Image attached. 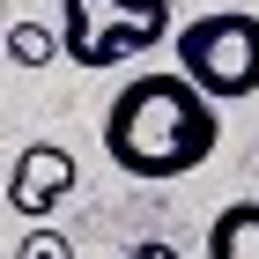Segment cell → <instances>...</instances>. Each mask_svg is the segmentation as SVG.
Returning <instances> with one entry per match:
<instances>
[{"instance_id": "obj_6", "label": "cell", "mask_w": 259, "mask_h": 259, "mask_svg": "<svg viewBox=\"0 0 259 259\" xmlns=\"http://www.w3.org/2000/svg\"><path fill=\"white\" fill-rule=\"evenodd\" d=\"M8 60L15 67H52L60 60V22H15L8 30Z\"/></svg>"}, {"instance_id": "obj_4", "label": "cell", "mask_w": 259, "mask_h": 259, "mask_svg": "<svg viewBox=\"0 0 259 259\" xmlns=\"http://www.w3.org/2000/svg\"><path fill=\"white\" fill-rule=\"evenodd\" d=\"M74 178H81L74 148H60V141H30V148L15 156V170H8V207H15V215H52V207L74 193Z\"/></svg>"}, {"instance_id": "obj_2", "label": "cell", "mask_w": 259, "mask_h": 259, "mask_svg": "<svg viewBox=\"0 0 259 259\" xmlns=\"http://www.w3.org/2000/svg\"><path fill=\"white\" fill-rule=\"evenodd\" d=\"M170 45H178V74L215 104L259 97V15L215 8V15H193L185 30H170Z\"/></svg>"}, {"instance_id": "obj_7", "label": "cell", "mask_w": 259, "mask_h": 259, "mask_svg": "<svg viewBox=\"0 0 259 259\" xmlns=\"http://www.w3.org/2000/svg\"><path fill=\"white\" fill-rule=\"evenodd\" d=\"M15 259H74V244H67L60 230H45V222H37V230L15 244Z\"/></svg>"}, {"instance_id": "obj_1", "label": "cell", "mask_w": 259, "mask_h": 259, "mask_svg": "<svg viewBox=\"0 0 259 259\" xmlns=\"http://www.w3.org/2000/svg\"><path fill=\"white\" fill-rule=\"evenodd\" d=\"M222 141V104L170 67V74H134L104 104V156L141 185L193 178Z\"/></svg>"}, {"instance_id": "obj_5", "label": "cell", "mask_w": 259, "mask_h": 259, "mask_svg": "<svg viewBox=\"0 0 259 259\" xmlns=\"http://www.w3.org/2000/svg\"><path fill=\"white\" fill-rule=\"evenodd\" d=\"M207 259H259V193L215 207V222H207Z\"/></svg>"}, {"instance_id": "obj_3", "label": "cell", "mask_w": 259, "mask_h": 259, "mask_svg": "<svg viewBox=\"0 0 259 259\" xmlns=\"http://www.w3.org/2000/svg\"><path fill=\"white\" fill-rule=\"evenodd\" d=\"M170 37V0H60V52L89 74Z\"/></svg>"}, {"instance_id": "obj_8", "label": "cell", "mask_w": 259, "mask_h": 259, "mask_svg": "<svg viewBox=\"0 0 259 259\" xmlns=\"http://www.w3.org/2000/svg\"><path fill=\"white\" fill-rule=\"evenodd\" d=\"M126 259H185V252L163 244V237H141V244H126Z\"/></svg>"}]
</instances>
